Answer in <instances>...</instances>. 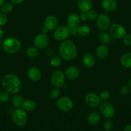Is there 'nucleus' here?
<instances>
[{
	"label": "nucleus",
	"mask_w": 131,
	"mask_h": 131,
	"mask_svg": "<svg viewBox=\"0 0 131 131\" xmlns=\"http://www.w3.org/2000/svg\"><path fill=\"white\" fill-rule=\"evenodd\" d=\"M1 84L4 90L10 93H17L21 88V82L17 75L13 74H7L3 76Z\"/></svg>",
	"instance_id": "nucleus-1"
},
{
	"label": "nucleus",
	"mask_w": 131,
	"mask_h": 131,
	"mask_svg": "<svg viewBox=\"0 0 131 131\" xmlns=\"http://www.w3.org/2000/svg\"><path fill=\"white\" fill-rule=\"evenodd\" d=\"M59 54L65 61H71L77 56V49L76 45L70 40L62 41L59 47Z\"/></svg>",
	"instance_id": "nucleus-2"
},
{
	"label": "nucleus",
	"mask_w": 131,
	"mask_h": 131,
	"mask_svg": "<svg viewBox=\"0 0 131 131\" xmlns=\"http://www.w3.org/2000/svg\"><path fill=\"white\" fill-rule=\"evenodd\" d=\"M21 47V43L17 38H8L3 43V49L8 54H15L19 51Z\"/></svg>",
	"instance_id": "nucleus-3"
},
{
	"label": "nucleus",
	"mask_w": 131,
	"mask_h": 131,
	"mask_svg": "<svg viewBox=\"0 0 131 131\" xmlns=\"http://www.w3.org/2000/svg\"><path fill=\"white\" fill-rule=\"evenodd\" d=\"M12 121L18 127L24 126L28 121V114L23 108H17L12 113Z\"/></svg>",
	"instance_id": "nucleus-4"
},
{
	"label": "nucleus",
	"mask_w": 131,
	"mask_h": 131,
	"mask_svg": "<svg viewBox=\"0 0 131 131\" xmlns=\"http://www.w3.org/2000/svg\"><path fill=\"white\" fill-rule=\"evenodd\" d=\"M100 113L104 118L110 119L114 116L115 114V110L112 104L110 102L104 101L100 104Z\"/></svg>",
	"instance_id": "nucleus-5"
},
{
	"label": "nucleus",
	"mask_w": 131,
	"mask_h": 131,
	"mask_svg": "<svg viewBox=\"0 0 131 131\" xmlns=\"http://www.w3.org/2000/svg\"><path fill=\"white\" fill-rule=\"evenodd\" d=\"M109 33L110 36L114 38L120 39L123 38V37L127 34V31L125 28L119 23H115L112 24L109 28Z\"/></svg>",
	"instance_id": "nucleus-6"
},
{
	"label": "nucleus",
	"mask_w": 131,
	"mask_h": 131,
	"mask_svg": "<svg viewBox=\"0 0 131 131\" xmlns=\"http://www.w3.org/2000/svg\"><path fill=\"white\" fill-rule=\"evenodd\" d=\"M66 75L61 70H56L51 77V83L55 88H61L65 84Z\"/></svg>",
	"instance_id": "nucleus-7"
},
{
	"label": "nucleus",
	"mask_w": 131,
	"mask_h": 131,
	"mask_svg": "<svg viewBox=\"0 0 131 131\" xmlns=\"http://www.w3.org/2000/svg\"><path fill=\"white\" fill-rule=\"evenodd\" d=\"M57 106L59 110L62 112H69L73 109V102L69 97L64 96L58 100Z\"/></svg>",
	"instance_id": "nucleus-8"
},
{
	"label": "nucleus",
	"mask_w": 131,
	"mask_h": 131,
	"mask_svg": "<svg viewBox=\"0 0 131 131\" xmlns=\"http://www.w3.org/2000/svg\"><path fill=\"white\" fill-rule=\"evenodd\" d=\"M96 26L101 31H105L110 26V19L107 14H101L96 17Z\"/></svg>",
	"instance_id": "nucleus-9"
},
{
	"label": "nucleus",
	"mask_w": 131,
	"mask_h": 131,
	"mask_svg": "<svg viewBox=\"0 0 131 131\" xmlns=\"http://www.w3.org/2000/svg\"><path fill=\"white\" fill-rule=\"evenodd\" d=\"M69 35H70L69 28L66 26H60L55 29L53 37L57 40L64 41L69 37Z\"/></svg>",
	"instance_id": "nucleus-10"
},
{
	"label": "nucleus",
	"mask_w": 131,
	"mask_h": 131,
	"mask_svg": "<svg viewBox=\"0 0 131 131\" xmlns=\"http://www.w3.org/2000/svg\"><path fill=\"white\" fill-rule=\"evenodd\" d=\"M50 39L46 34L40 33L38 34L34 38V44L39 49H43L46 48L49 44Z\"/></svg>",
	"instance_id": "nucleus-11"
},
{
	"label": "nucleus",
	"mask_w": 131,
	"mask_h": 131,
	"mask_svg": "<svg viewBox=\"0 0 131 131\" xmlns=\"http://www.w3.org/2000/svg\"><path fill=\"white\" fill-rule=\"evenodd\" d=\"M100 97L95 93H88L85 96V102L86 104L90 107L96 108L100 104Z\"/></svg>",
	"instance_id": "nucleus-12"
},
{
	"label": "nucleus",
	"mask_w": 131,
	"mask_h": 131,
	"mask_svg": "<svg viewBox=\"0 0 131 131\" xmlns=\"http://www.w3.org/2000/svg\"><path fill=\"white\" fill-rule=\"evenodd\" d=\"M57 18L54 15H49L46 18L44 21V26L48 30H55L58 26Z\"/></svg>",
	"instance_id": "nucleus-13"
},
{
	"label": "nucleus",
	"mask_w": 131,
	"mask_h": 131,
	"mask_svg": "<svg viewBox=\"0 0 131 131\" xmlns=\"http://www.w3.org/2000/svg\"><path fill=\"white\" fill-rule=\"evenodd\" d=\"M27 76L32 81H38L41 78V72L38 68L31 67L28 70Z\"/></svg>",
	"instance_id": "nucleus-14"
},
{
	"label": "nucleus",
	"mask_w": 131,
	"mask_h": 131,
	"mask_svg": "<svg viewBox=\"0 0 131 131\" xmlns=\"http://www.w3.org/2000/svg\"><path fill=\"white\" fill-rule=\"evenodd\" d=\"M80 74L79 69L77 67L71 66L67 68L65 72V75L69 79H75L78 78Z\"/></svg>",
	"instance_id": "nucleus-15"
},
{
	"label": "nucleus",
	"mask_w": 131,
	"mask_h": 131,
	"mask_svg": "<svg viewBox=\"0 0 131 131\" xmlns=\"http://www.w3.org/2000/svg\"><path fill=\"white\" fill-rule=\"evenodd\" d=\"M80 19L79 18V15H77L75 13H71L69 15L67 19V23L69 28H77L79 24Z\"/></svg>",
	"instance_id": "nucleus-16"
},
{
	"label": "nucleus",
	"mask_w": 131,
	"mask_h": 131,
	"mask_svg": "<svg viewBox=\"0 0 131 131\" xmlns=\"http://www.w3.org/2000/svg\"><path fill=\"white\" fill-rule=\"evenodd\" d=\"M101 6L107 12H113L117 8L118 4L116 0H102Z\"/></svg>",
	"instance_id": "nucleus-17"
},
{
	"label": "nucleus",
	"mask_w": 131,
	"mask_h": 131,
	"mask_svg": "<svg viewBox=\"0 0 131 131\" xmlns=\"http://www.w3.org/2000/svg\"><path fill=\"white\" fill-rule=\"evenodd\" d=\"M101 119V114L96 111H92L87 116V122L89 124L92 125H96Z\"/></svg>",
	"instance_id": "nucleus-18"
},
{
	"label": "nucleus",
	"mask_w": 131,
	"mask_h": 131,
	"mask_svg": "<svg viewBox=\"0 0 131 131\" xmlns=\"http://www.w3.org/2000/svg\"><path fill=\"white\" fill-rule=\"evenodd\" d=\"M82 60H83V65L89 68L92 67L95 65L96 61L95 56L90 53H87L84 54Z\"/></svg>",
	"instance_id": "nucleus-19"
},
{
	"label": "nucleus",
	"mask_w": 131,
	"mask_h": 131,
	"mask_svg": "<svg viewBox=\"0 0 131 131\" xmlns=\"http://www.w3.org/2000/svg\"><path fill=\"white\" fill-rule=\"evenodd\" d=\"M96 54L98 58L100 59H104L108 56L109 48L105 44H101L97 47L96 49Z\"/></svg>",
	"instance_id": "nucleus-20"
},
{
	"label": "nucleus",
	"mask_w": 131,
	"mask_h": 131,
	"mask_svg": "<svg viewBox=\"0 0 131 131\" xmlns=\"http://www.w3.org/2000/svg\"><path fill=\"white\" fill-rule=\"evenodd\" d=\"M77 5L81 12H87L92 8L91 0H78Z\"/></svg>",
	"instance_id": "nucleus-21"
},
{
	"label": "nucleus",
	"mask_w": 131,
	"mask_h": 131,
	"mask_svg": "<svg viewBox=\"0 0 131 131\" xmlns=\"http://www.w3.org/2000/svg\"><path fill=\"white\" fill-rule=\"evenodd\" d=\"M120 63L123 67L131 68V52H126L121 56Z\"/></svg>",
	"instance_id": "nucleus-22"
},
{
	"label": "nucleus",
	"mask_w": 131,
	"mask_h": 131,
	"mask_svg": "<svg viewBox=\"0 0 131 131\" xmlns=\"http://www.w3.org/2000/svg\"><path fill=\"white\" fill-rule=\"evenodd\" d=\"M35 103L33 101L30 99L24 100L21 106L23 110H25L26 111H29V112L33 111L35 109Z\"/></svg>",
	"instance_id": "nucleus-23"
},
{
	"label": "nucleus",
	"mask_w": 131,
	"mask_h": 131,
	"mask_svg": "<svg viewBox=\"0 0 131 131\" xmlns=\"http://www.w3.org/2000/svg\"><path fill=\"white\" fill-rule=\"evenodd\" d=\"M98 40L102 44H108L111 40L110 35L105 31H102L98 34Z\"/></svg>",
	"instance_id": "nucleus-24"
},
{
	"label": "nucleus",
	"mask_w": 131,
	"mask_h": 131,
	"mask_svg": "<svg viewBox=\"0 0 131 131\" xmlns=\"http://www.w3.org/2000/svg\"><path fill=\"white\" fill-rule=\"evenodd\" d=\"M24 101V100L22 95H15L12 98V104L16 108H20L22 106V104H23V102Z\"/></svg>",
	"instance_id": "nucleus-25"
},
{
	"label": "nucleus",
	"mask_w": 131,
	"mask_h": 131,
	"mask_svg": "<svg viewBox=\"0 0 131 131\" xmlns=\"http://www.w3.org/2000/svg\"><path fill=\"white\" fill-rule=\"evenodd\" d=\"M77 33L82 37H87L91 33V29L88 26L83 25L77 28Z\"/></svg>",
	"instance_id": "nucleus-26"
},
{
	"label": "nucleus",
	"mask_w": 131,
	"mask_h": 131,
	"mask_svg": "<svg viewBox=\"0 0 131 131\" xmlns=\"http://www.w3.org/2000/svg\"><path fill=\"white\" fill-rule=\"evenodd\" d=\"M39 49L35 47H30L27 49L26 55L28 58H35L39 55Z\"/></svg>",
	"instance_id": "nucleus-27"
},
{
	"label": "nucleus",
	"mask_w": 131,
	"mask_h": 131,
	"mask_svg": "<svg viewBox=\"0 0 131 131\" xmlns=\"http://www.w3.org/2000/svg\"><path fill=\"white\" fill-rule=\"evenodd\" d=\"M14 9V5L11 3H5L1 5V10L4 14H9Z\"/></svg>",
	"instance_id": "nucleus-28"
},
{
	"label": "nucleus",
	"mask_w": 131,
	"mask_h": 131,
	"mask_svg": "<svg viewBox=\"0 0 131 131\" xmlns=\"http://www.w3.org/2000/svg\"><path fill=\"white\" fill-rule=\"evenodd\" d=\"M50 63L53 67H58L62 64V58L59 56H54L50 59Z\"/></svg>",
	"instance_id": "nucleus-29"
},
{
	"label": "nucleus",
	"mask_w": 131,
	"mask_h": 131,
	"mask_svg": "<svg viewBox=\"0 0 131 131\" xmlns=\"http://www.w3.org/2000/svg\"><path fill=\"white\" fill-rule=\"evenodd\" d=\"M60 94V90L58 88H53V89L50 90L48 92V96L50 99H55L58 98Z\"/></svg>",
	"instance_id": "nucleus-30"
},
{
	"label": "nucleus",
	"mask_w": 131,
	"mask_h": 131,
	"mask_svg": "<svg viewBox=\"0 0 131 131\" xmlns=\"http://www.w3.org/2000/svg\"><path fill=\"white\" fill-rule=\"evenodd\" d=\"M10 93L7 92V91H2L0 92V102L5 103L6 102L10 99Z\"/></svg>",
	"instance_id": "nucleus-31"
},
{
	"label": "nucleus",
	"mask_w": 131,
	"mask_h": 131,
	"mask_svg": "<svg viewBox=\"0 0 131 131\" xmlns=\"http://www.w3.org/2000/svg\"><path fill=\"white\" fill-rule=\"evenodd\" d=\"M100 99L103 101H107L110 99V93L109 91H103L102 92H101L99 95Z\"/></svg>",
	"instance_id": "nucleus-32"
},
{
	"label": "nucleus",
	"mask_w": 131,
	"mask_h": 131,
	"mask_svg": "<svg viewBox=\"0 0 131 131\" xmlns=\"http://www.w3.org/2000/svg\"><path fill=\"white\" fill-rule=\"evenodd\" d=\"M104 128L106 131H111L114 129V124L113 122L110 120H107L105 122L104 125Z\"/></svg>",
	"instance_id": "nucleus-33"
},
{
	"label": "nucleus",
	"mask_w": 131,
	"mask_h": 131,
	"mask_svg": "<svg viewBox=\"0 0 131 131\" xmlns=\"http://www.w3.org/2000/svg\"><path fill=\"white\" fill-rule=\"evenodd\" d=\"M87 19L90 20H94L95 19H96V17H97V13L93 10H90L89 11L87 12Z\"/></svg>",
	"instance_id": "nucleus-34"
},
{
	"label": "nucleus",
	"mask_w": 131,
	"mask_h": 131,
	"mask_svg": "<svg viewBox=\"0 0 131 131\" xmlns=\"http://www.w3.org/2000/svg\"><path fill=\"white\" fill-rule=\"evenodd\" d=\"M123 42L125 46H131V35L126 34L123 38Z\"/></svg>",
	"instance_id": "nucleus-35"
},
{
	"label": "nucleus",
	"mask_w": 131,
	"mask_h": 131,
	"mask_svg": "<svg viewBox=\"0 0 131 131\" xmlns=\"http://www.w3.org/2000/svg\"><path fill=\"white\" fill-rule=\"evenodd\" d=\"M7 17L4 13L0 12V27H2L7 23Z\"/></svg>",
	"instance_id": "nucleus-36"
},
{
	"label": "nucleus",
	"mask_w": 131,
	"mask_h": 131,
	"mask_svg": "<svg viewBox=\"0 0 131 131\" xmlns=\"http://www.w3.org/2000/svg\"><path fill=\"white\" fill-rule=\"evenodd\" d=\"M130 92L129 88L127 86H123L119 90V94L121 96H127L128 95Z\"/></svg>",
	"instance_id": "nucleus-37"
},
{
	"label": "nucleus",
	"mask_w": 131,
	"mask_h": 131,
	"mask_svg": "<svg viewBox=\"0 0 131 131\" xmlns=\"http://www.w3.org/2000/svg\"><path fill=\"white\" fill-rule=\"evenodd\" d=\"M79 18L82 21H85L87 19V12H81L79 14Z\"/></svg>",
	"instance_id": "nucleus-38"
},
{
	"label": "nucleus",
	"mask_w": 131,
	"mask_h": 131,
	"mask_svg": "<svg viewBox=\"0 0 131 131\" xmlns=\"http://www.w3.org/2000/svg\"><path fill=\"white\" fill-rule=\"evenodd\" d=\"M12 3L16 4V5H18V4H20L21 3H23L24 1V0H10Z\"/></svg>",
	"instance_id": "nucleus-39"
},
{
	"label": "nucleus",
	"mask_w": 131,
	"mask_h": 131,
	"mask_svg": "<svg viewBox=\"0 0 131 131\" xmlns=\"http://www.w3.org/2000/svg\"><path fill=\"white\" fill-rule=\"evenodd\" d=\"M123 131H131V125H128L125 127Z\"/></svg>",
	"instance_id": "nucleus-40"
},
{
	"label": "nucleus",
	"mask_w": 131,
	"mask_h": 131,
	"mask_svg": "<svg viewBox=\"0 0 131 131\" xmlns=\"http://www.w3.org/2000/svg\"><path fill=\"white\" fill-rule=\"evenodd\" d=\"M48 31H49L48 29L45 26L44 27V28H42V33H44V34H46Z\"/></svg>",
	"instance_id": "nucleus-41"
},
{
	"label": "nucleus",
	"mask_w": 131,
	"mask_h": 131,
	"mask_svg": "<svg viewBox=\"0 0 131 131\" xmlns=\"http://www.w3.org/2000/svg\"><path fill=\"white\" fill-rule=\"evenodd\" d=\"M4 35V31H3V29L1 28H0V39L3 38Z\"/></svg>",
	"instance_id": "nucleus-42"
},
{
	"label": "nucleus",
	"mask_w": 131,
	"mask_h": 131,
	"mask_svg": "<svg viewBox=\"0 0 131 131\" xmlns=\"http://www.w3.org/2000/svg\"><path fill=\"white\" fill-rule=\"evenodd\" d=\"M5 2V0H0V6L2 5H3Z\"/></svg>",
	"instance_id": "nucleus-43"
},
{
	"label": "nucleus",
	"mask_w": 131,
	"mask_h": 131,
	"mask_svg": "<svg viewBox=\"0 0 131 131\" xmlns=\"http://www.w3.org/2000/svg\"><path fill=\"white\" fill-rule=\"evenodd\" d=\"M128 86H129V87H130V88H131V79H130L129 82H128Z\"/></svg>",
	"instance_id": "nucleus-44"
}]
</instances>
